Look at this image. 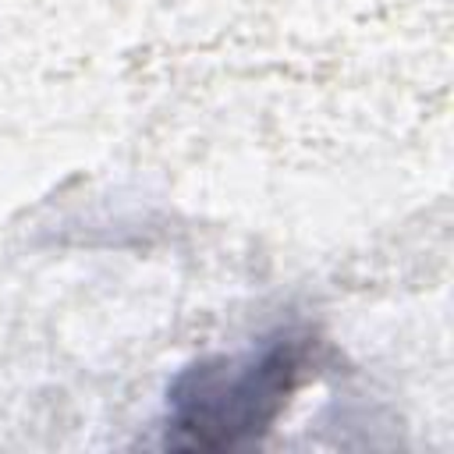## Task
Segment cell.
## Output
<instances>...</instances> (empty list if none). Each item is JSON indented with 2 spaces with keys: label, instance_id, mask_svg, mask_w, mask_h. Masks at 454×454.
Listing matches in <instances>:
<instances>
[{
  "label": "cell",
  "instance_id": "6da1fadb",
  "mask_svg": "<svg viewBox=\"0 0 454 454\" xmlns=\"http://www.w3.org/2000/svg\"><path fill=\"white\" fill-rule=\"evenodd\" d=\"M326 340L309 326H277L241 351L202 355L163 394L160 447L223 454L259 443L319 380Z\"/></svg>",
  "mask_w": 454,
  "mask_h": 454
}]
</instances>
